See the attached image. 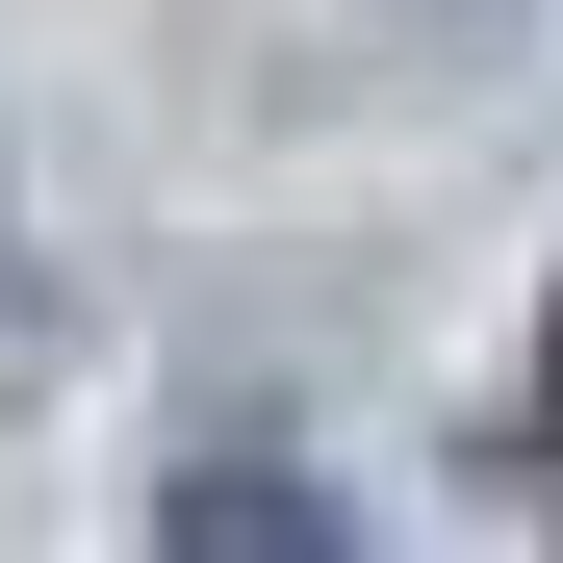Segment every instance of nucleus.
Wrapping results in <instances>:
<instances>
[{"mask_svg": "<svg viewBox=\"0 0 563 563\" xmlns=\"http://www.w3.org/2000/svg\"><path fill=\"white\" fill-rule=\"evenodd\" d=\"M0 308H26V256H0Z\"/></svg>", "mask_w": 563, "mask_h": 563, "instance_id": "nucleus-2", "label": "nucleus"}, {"mask_svg": "<svg viewBox=\"0 0 563 563\" xmlns=\"http://www.w3.org/2000/svg\"><path fill=\"white\" fill-rule=\"evenodd\" d=\"M231 461H256V435H206V487H179L154 563H333V512H308V487H231Z\"/></svg>", "mask_w": 563, "mask_h": 563, "instance_id": "nucleus-1", "label": "nucleus"}]
</instances>
